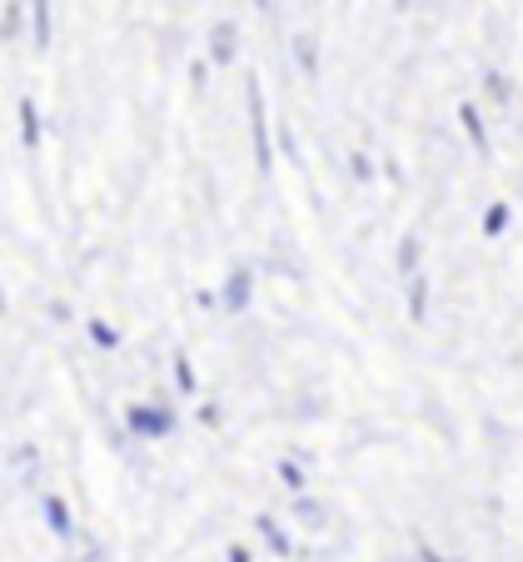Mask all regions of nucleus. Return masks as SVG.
I'll use <instances>...</instances> for the list:
<instances>
[{
	"instance_id": "13",
	"label": "nucleus",
	"mask_w": 523,
	"mask_h": 562,
	"mask_svg": "<svg viewBox=\"0 0 523 562\" xmlns=\"http://www.w3.org/2000/svg\"><path fill=\"white\" fill-rule=\"evenodd\" d=\"M299 513H304V522H310V528H324V513H320V508H314V503H310V498L299 503Z\"/></svg>"
},
{
	"instance_id": "16",
	"label": "nucleus",
	"mask_w": 523,
	"mask_h": 562,
	"mask_svg": "<svg viewBox=\"0 0 523 562\" xmlns=\"http://www.w3.org/2000/svg\"><path fill=\"white\" fill-rule=\"evenodd\" d=\"M175 373H180V389H194V373H190V363L185 359H175Z\"/></svg>"
},
{
	"instance_id": "8",
	"label": "nucleus",
	"mask_w": 523,
	"mask_h": 562,
	"mask_svg": "<svg viewBox=\"0 0 523 562\" xmlns=\"http://www.w3.org/2000/svg\"><path fill=\"white\" fill-rule=\"evenodd\" d=\"M35 41H51V0H35Z\"/></svg>"
},
{
	"instance_id": "5",
	"label": "nucleus",
	"mask_w": 523,
	"mask_h": 562,
	"mask_svg": "<svg viewBox=\"0 0 523 562\" xmlns=\"http://www.w3.org/2000/svg\"><path fill=\"white\" fill-rule=\"evenodd\" d=\"M459 120H464V130H469L474 149H489V135H483V120H479V110H474V105H459Z\"/></svg>"
},
{
	"instance_id": "7",
	"label": "nucleus",
	"mask_w": 523,
	"mask_h": 562,
	"mask_svg": "<svg viewBox=\"0 0 523 562\" xmlns=\"http://www.w3.org/2000/svg\"><path fill=\"white\" fill-rule=\"evenodd\" d=\"M45 518H51V528L60 532V538H65V532H70V513H65V503H60V498H51V503H45Z\"/></svg>"
},
{
	"instance_id": "1",
	"label": "nucleus",
	"mask_w": 523,
	"mask_h": 562,
	"mask_svg": "<svg viewBox=\"0 0 523 562\" xmlns=\"http://www.w3.org/2000/svg\"><path fill=\"white\" fill-rule=\"evenodd\" d=\"M249 105H255V159L259 175L269 170V125H265V100H259V86H249Z\"/></svg>"
},
{
	"instance_id": "3",
	"label": "nucleus",
	"mask_w": 523,
	"mask_h": 562,
	"mask_svg": "<svg viewBox=\"0 0 523 562\" xmlns=\"http://www.w3.org/2000/svg\"><path fill=\"white\" fill-rule=\"evenodd\" d=\"M245 299H249V274H245V269H235V274H230V284H224V304L245 308Z\"/></svg>"
},
{
	"instance_id": "6",
	"label": "nucleus",
	"mask_w": 523,
	"mask_h": 562,
	"mask_svg": "<svg viewBox=\"0 0 523 562\" xmlns=\"http://www.w3.org/2000/svg\"><path fill=\"white\" fill-rule=\"evenodd\" d=\"M21 125H25V145H41V120H35L31 100H21Z\"/></svg>"
},
{
	"instance_id": "14",
	"label": "nucleus",
	"mask_w": 523,
	"mask_h": 562,
	"mask_svg": "<svg viewBox=\"0 0 523 562\" xmlns=\"http://www.w3.org/2000/svg\"><path fill=\"white\" fill-rule=\"evenodd\" d=\"M489 90H493V95H499V100H509V95H513V86H509V80H503V75H489Z\"/></svg>"
},
{
	"instance_id": "4",
	"label": "nucleus",
	"mask_w": 523,
	"mask_h": 562,
	"mask_svg": "<svg viewBox=\"0 0 523 562\" xmlns=\"http://www.w3.org/2000/svg\"><path fill=\"white\" fill-rule=\"evenodd\" d=\"M235 45H240L235 25H220V31H214V60L230 65V60H235Z\"/></svg>"
},
{
	"instance_id": "10",
	"label": "nucleus",
	"mask_w": 523,
	"mask_h": 562,
	"mask_svg": "<svg viewBox=\"0 0 523 562\" xmlns=\"http://www.w3.org/2000/svg\"><path fill=\"white\" fill-rule=\"evenodd\" d=\"M259 532H265V538H269V548H275V552H289V538H285V532H279L269 518H259Z\"/></svg>"
},
{
	"instance_id": "12",
	"label": "nucleus",
	"mask_w": 523,
	"mask_h": 562,
	"mask_svg": "<svg viewBox=\"0 0 523 562\" xmlns=\"http://www.w3.org/2000/svg\"><path fill=\"white\" fill-rule=\"evenodd\" d=\"M279 477H285L289 488H304V473H299L294 463H279Z\"/></svg>"
},
{
	"instance_id": "17",
	"label": "nucleus",
	"mask_w": 523,
	"mask_h": 562,
	"mask_svg": "<svg viewBox=\"0 0 523 562\" xmlns=\"http://www.w3.org/2000/svg\"><path fill=\"white\" fill-rule=\"evenodd\" d=\"M90 334H96V339H100V344H105V349H110V344H115V334H110V329H105V324H100V318H96V324H90Z\"/></svg>"
},
{
	"instance_id": "15",
	"label": "nucleus",
	"mask_w": 523,
	"mask_h": 562,
	"mask_svg": "<svg viewBox=\"0 0 523 562\" xmlns=\"http://www.w3.org/2000/svg\"><path fill=\"white\" fill-rule=\"evenodd\" d=\"M294 50H299V60H304V70H314V41H299Z\"/></svg>"
},
{
	"instance_id": "9",
	"label": "nucleus",
	"mask_w": 523,
	"mask_h": 562,
	"mask_svg": "<svg viewBox=\"0 0 523 562\" xmlns=\"http://www.w3.org/2000/svg\"><path fill=\"white\" fill-rule=\"evenodd\" d=\"M503 224H509V204H493V210L483 214V234H503Z\"/></svg>"
},
{
	"instance_id": "2",
	"label": "nucleus",
	"mask_w": 523,
	"mask_h": 562,
	"mask_svg": "<svg viewBox=\"0 0 523 562\" xmlns=\"http://www.w3.org/2000/svg\"><path fill=\"white\" fill-rule=\"evenodd\" d=\"M130 428H135V434L160 438V434H170V414H149V408H135V414H130Z\"/></svg>"
},
{
	"instance_id": "11",
	"label": "nucleus",
	"mask_w": 523,
	"mask_h": 562,
	"mask_svg": "<svg viewBox=\"0 0 523 562\" xmlns=\"http://www.w3.org/2000/svg\"><path fill=\"white\" fill-rule=\"evenodd\" d=\"M414 255H419V239H414V234H409L404 245H399V269H404V274H409V269H414Z\"/></svg>"
}]
</instances>
